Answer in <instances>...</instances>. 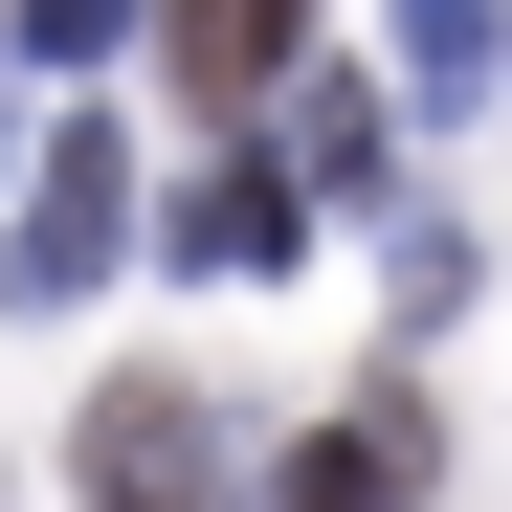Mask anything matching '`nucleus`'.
Returning a JSON list of instances; mask_svg holds the SVG:
<instances>
[{"instance_id": "obj_1", "label": "nucleus", "mask_w": 512, "mask_h": 512, "mask_svg": "<svg viewBox=\"0 0 512 512\" xmlns=\"http://www.w3.org/2000/svg\"><path fill=\"white\" fill-rule=\"evenodd\" d=\"M112 245H134V156L67 112V134L23 156V223H0V312H90V290H112Z\"/></svg>"}, {"instance_id": "obj_2", "label": "nucleus", "mask_w": 512, "mask_h": 512, "mask_svg": "<svg viewBox=\"0 0 512 512\" xmlns=\"http://www.w3.org/2000/svg\"><path fill=\"white\" fill-rule=\"evenodd\" d=\"M90 512H268V490H223V401L201 379H112L90 401Z\"/></svg>"}, {"instance_id": "obj_3", "label": "nucleus", "mask_w": 512, "mask_h": 512, "mask_svg": "<svg viewBox=\"0 0 512 512\" xmlns=\"http://www.w3.org/2000/svg\"><path fill=\"white\" fill-rule=\"evenodd\" d=\"M423 401L379 379V401H334V423H290V468H268V512H423Z\"/></svg>"}, {"instance_id": "obj_4", "label": "nucleus", "mask_w": 512, "mask_h": 512, "mask_svg": "<svg viewBox=\"0 0 512 512\" xmlns=\"http://www.w3.org/2000/svg\"><path fill=\"white\" fill-rule=\"evenodd\" d=\"M156 245H179L201 290H245V268H290V245H312V201H290V156H223V179L156 201Z\"/></svg>"}, {"instance_id": "obj_5", "label": "nucleus", "mask_w": 512, "mask_h": 512, "mask_svg": "<svg viewBox=\"0 0 512 512\" xmlns=\"http://www.w3.org/2000/svg\"><path fill=\"white\" fill-rule=\"evenodd\" d=\"M268 156H290V201H401V112L334 90V67H312V90H268Z\"/></svg>"}, {"instance_id": "obj_6", "label": "nucleus", "mask_w": 512, "mask_h": 512, "mask_svg": "<svg viewBox=\"0 0 512 512\" xmlns=\"http://www.w3.org/2000/svg\"><path fill=\"white\" fill-rule=\"evenodd\" d=\"M290 23H312V0H156V67H179L201 112H268L290 90Z\"/></svg>"}, {"instance_id": "obj_7", "label": "nucleus", "mask_w": 512, "mask_h": 512, "mask_svg": "<svg viewBox=\"0 0 512 512\" xmlns=\"http://www.w3.org/2000/svg\"><path fill=\"white\" fill-rule=\"evenodd\" d=\"M490 67H512V0H401V90L423 112H468Z\"/></svg>"}, {"instance_id": "obj_8", "label": "nucleus", "mask_w": 512, "mask_h": 512, "mask_svg": "<svg viewBox=\"0 0 512 512\" xmlns=\"http://www.w3.org/2000/svg\"><path fill=\"white\" fill-rule=\"evenodd\" d=\"M446 312H468V223H446V201H401V334H446Z\"/></svg>"}, {"instance_id": "obj_9", "label": "nucleus", "mask_w": 512, "mask_h": 512, "mask_svg": "<svg viewBox=\"0 0 512 512\" xmlns=\"http://www.w3.org/2000/svg\"><path fill=\"white\" fill-rule=\"evenodd\" d=\"M0 23H23L45 67H90V45H134V0H0Z\"/></svg>"}, {"instance_id": "obj_10", "label": "nucleus", "mask_w": 512, "mask_h": 512, "mask_svg": "<svg viewBox=\"0 0 512 512\" xmlns=\"http://www.w3.org/2000/svg\"><path fill=\"white\" fill-rule=\"evenodd\" d=\"M0 179H23V90H0Z\"/></svg>"}]
</instances>
